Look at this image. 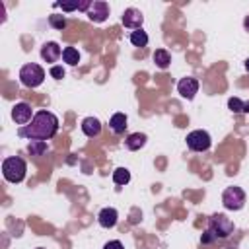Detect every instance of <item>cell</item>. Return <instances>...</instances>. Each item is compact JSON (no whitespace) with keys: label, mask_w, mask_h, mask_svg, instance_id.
<instances>
[{"label":"cell","mask_w":249,"mask_h":249,"mask_svg":"<svg viewBox=\"0 0 249 249\" xmlns=\"http://www.w3.org/2000/svg\"><path fill=\"white\" fill-rule=\"evenodd\" d=\"M58 130V119L54 113L51 111H37L35 117L31 119L29 124L21 126L18 130V134L21 138H29V140H51Z\"/></svg>","instance_id":"obj_1"},{"label":"cell","mask_w":249,"mask_h":249,"mask_svg":"<svg viewBox=\"0 0 249 249\" xmlns=\"http://www.w3.org/2000/svg\"><path fill=\"white\" fill-rule=\"evenodd\" d=\"M25 171H27V163L19 156H12L2 161V175L8 183H21L25 179Z\"/></svg>","instance_id":"obj_2"},{"label":"cell","mask_w":249,"mask_h":249,"mask_svg":"<svg viewBox=\"0 0 249 249\" xmlns=\"http://www.w3.org/2000/svg\"><path fill=\"white\" fill-rule=\"evenodd\" d=\"M43 80H45V70L39 64L29 62V64H23L19 68V82L25 88H37L43 84Z\"/></svg>","instance_id":"obj_3"},{"label":"cell","mask_w":249,"mask_h":249,"mask_svg":"<svg viewBox=\"0 0 249 249\" xmlns=\"http://www.w3.org/2000/svg\"><path fill=\"white\" fill-rule=\"evenodd\" d=\"M208 230L214 233L216 239H226L233 231V222L226 214H214L208 220Z\"/></svg>","instance_id":"obj_4"},{"label":"cell","mask_w":249,"mask_h":249,"mask_svg":"<svg viewBox=\"0 0 249 249\" xmlns=\"http://www.w3.org/2000/svg\"><path fill=\"white\" fill-rule=\"evenodd\" d=\"M222 204L226 210H241L245 206V191L241 187H228L222 193Z\"/></svg>","instance_id":"obj_5"},{"label":"cell","mask_w":249,"mask_h":249,"mask_svg":"<svg viewBox=\"0 0 249 249\" xmlns=\"http://www.w3.org/2000/svg\"><path fill=\"white\" fill-rule=\"evenodd\" d=\"M210 144H212V138L206 130L196 128V130H191L187 134V146L193 152H206L210 148Z\"/></svg>","instance_id":"obj_6"},{"label":"cell","mask_w":249,"mask_h":249,"mask_svg":"<svg viewBox=\"0 0 249 249\" xmlns=\"http://www.w3.org/2000/svg\"><path fill=\"white\" fill-rule=\"evenodd\" d=\"M35 115H33V111H31V105L29 103H25V101H19V103H16L14 107H12V119H14V123L16 124H29L31 123V119H33Z\"/></svg>","instance_id":"obj_7"},{"label":"cell","mask_w":249,"mask_h":249,"mask_svg":"<svg viewBox=\"0 0 249 249\" xmlns=\"http://www.w3.org/2000/svg\"><path fill=\"white\" fill-rule=\"evenodd\" d=\"M86 14H88V18H89L93 23H103V21L109 18V4L103 2V0H95V2H91L89 10H88Z\"/></svg>","instance_id":"obj_8"},{"label":"cell","mask_w":249,"mask_h":249,"mask_svg":"<svg viewBox=\"0 0 249 249\" xmlns=\"http://www.w3.org/2000/svg\"><path fill=\"white\" fill-rule=\"evenodd\" d=\"M123 25L128 27V29H142V23H144V16L140 10L136 8H126L123 12V18H121Z\"/></svg>","instance_id":"obj_9"},{"label":"cell","mask_w":249,"mask_h":249,"mask_svg":"<svg viewBox=\"0 0 249 249\" xmlns=\"http://www.w3.org/2000/svg\"><path fill=\"white\" fill-rule=\"evenodd\" d=\"M177 91L185 99H193L198 91V80L196 78H181L177 82Z\"/></svg>","instance_id":"obj_10"},{"label":"cell","mask_w":249,"mask_h":249,"mask_svg":"<svg viewBox=\"0 0 249 249\" xmlns=\"http://www.w3.org/2000/svg\"><path fill=\"white\" fill-rule=\"evenodd\" d=\"M58 56H62V49L58 47V43L47 41V43L41 47V58H43L45 62H56Z\"/></svg>","instance_id":"obj_11"},{"label":"cell","mask_w":249,"mask_h":249,"mask_svg":"<svg viewBox=\"0 0 249 249\" xmlns=\"http://www.w3.org/2000/svg\"><path fill=\"white\" fill-rule=\"evenodd\" d=\"M117 220H119V212H117L115 208H111V206L103 208V210L97 214V222H99V226H101V228H105V230L115 228Z\"/></svg>","instance_id":"obj_12"},{"label":"cell","mask_w":249,"mask_h":249,"mask_svg":"<svg viewBox=\"0 0 249 249\" xmlns=\"http://www.w3.org/2000/svg\"><path fill=\"white\" fill-rule=\"evenodd\" d=\"M82 132H84L86 136H89V138L97 136V134L101 132V123H99V119H95V117H86V119L82 121Z\"/></svg>","instance_id":"obj_13"},{"label":"cell","mask_w":249,"mask_h":249,"mask_svg":"<svg viewBox=\"0 0 249 249\" xmlns=\"http://www.w3.org/2000/svg\"><path fill=\"white\" fill-rule=\"evenodd\" d=\"M146 140H148V136L144 134V132H132V134H128L126 136V140H124V146L128 148V150H140L144 144H146Z\"/></svg>","instance_id":"obj_14"},{"label":"cell","mask_w":249,"mask_h":249,"mask_svg":"<svg viewBox=\"0 0 249 249\" xmlns=\"http://www.w3.org/2000/svg\"><path fill=\"white\" fill-rule=\"evenodd\" d=\"M126 115L124 113H115L111 119H109V128L115 132V134H123L124 128H126Z\"/></svg>","instance_id":"obj_15"},{"label":"cell","mask_w":249,"mask_h":249,"mask_svg":"<svg viewBox=\"0 0 249 249\" xmlns=\"http://www.w3.org/2000/svg\"><path fill=\"white\" fill-rule=\"evenodd\" d=\"M154 62H156L158 68L165 70V68L169 66V62H171V54H169L165 49H156V53H154Z\"/></svg>","instance_id":"obj_16"},{"label":"cell","mask_w":249,"mask_h":249,"mask_svg":"<svg viewBox=\"0 0 249 249\" xmlns=\"http://www.w3.org/2000/svg\"><path fill=\"white\" fill-rule=\"evenodd\" d=\"M62 60H64L66 64H70V66H76V64L80 62V53H78V49L66 47V49L62 51Z\"/></svg>","instance_id":"obj_17"},{"label":"cell","mask_w":249,"mask_h":249,"mask_svg":"<svg viewBox=\"0 0 249 249\" xmlns=\"http://www.w3.org/2000/svg\"><path fill=\"white\" fill-rule=\"evenodd\" d=\"M130 43L134 47H146L148 45V33L144 29H134L130 33Z\"/></svg>","instance_id":"obj_18"},{"label":"cell","mask_w":249,"mask_h":249,"mask_svg":"<svg viewBox=\"0 0 249 249\" xmlns=\"http://www.w3.org/2000/svg\"><path fill=\"white\" fill-rule=\"evenodd\" d=\"M130 181V171L126 167H117L113 171V183L115 185H126Z\"/></svg>","instance_id":"obj_19"},{"label":"cell","mask_w":249,"mask_h":249,"mask_svg":"<svg viewBox=\"0 0 249 249\" xmlns=\"http://www.w3.org/2000/svg\"><path fill=\"white\" fill-rule=\"evenodd\" d=\"M27 152L31 156H43L47 152V142H43V140H31L27 144Z\"/></svg>","instance_id":"obj_20"},{"label":"cell","mask_w":249,"mask_h":249,"mask_svg":"<svg viewBox=\"0 0 249 249\" xmlns=\"http://www.w3.org/2000/svg\"><path fill=\"white\" fill-rule=\"evenodd\" d=\"M228 107H230L231 113H243L245 101H241L239 97H230V99H228Z\"/></svg>","instance_id":"obj_21"},{"label":"cell","mask_w":249,"mask_h":249,"mask_svg":"<svg viewBox=\"0 0 249 249\" xmlns=\"http://www.w3.org/2000/svg\"><path fill=\"white\" fill-rule=\"evenodd\" d=\"M49 23L54 27V29H64L66 27V18L64 16H56V14H53V16H49Z\"/></svg>","instance_id":"obj_22"},{"label":"cell","mask_w":249,"mask_h":249,"mask_svg":"<svg viewBox=\"0 0 249 249\" xmlns=\"http://www.w3.org/2000/svg\"><path fill=\"white\" fill-rule=\"evenodd\" d=\"M49 72H51V76H53L54 80H62V78H64V68H62V66H53Z\"/></svg>","instance_id":"obj_23"},{"label":"cell","mask_w":249,"mask_h":249,"mask_svg":"<svg viewBox=\"0 0 249 249\" xmlns=\"http://www.w3.org/2000/svg\"><path fill=\"white\" fill-rule=\"evenodd\" d=\"M54 6H60L64 12H74V10H80V2H76V4H64V2H58V4H54Z\"/></svg>","instance_id":"obj_24"},{"label":"cell","mask_w":249,"mask_h":249,"mask_svg":"<svg viewBox=\"0 0 249 249\" xmlns=\"http://www.w3.org/2000/svg\"><path fill=\"white\" fill-rule=\"evenodd\" d=\"M103 249H124V245H123L119 239H111V241H107V243L103 245Z\"/></svg>","instance_id":"obj_25"},{"label":"cell","mask_w":249,"mask_h":249,"mask_svg":"<svg viewBox=\"0 0 249 249\" xmlns=\"http://www.w3.org/2000/svg\"><path fill=\"white\" fill-rule=\"evenodd\" d=\"M214 239H216V237H214V233H212L210 230H206V231L202 233V237H200V241H202V243H212Z\"/></svg>","instance_id":"obj_26"},{"label":"cell","mask_w":249,"mask_h":249,"mask_svg":"<svg viewBox=\"0 0 249 249\" xmlns=\"http://www.w3.org/2000/svg\"><path fill=\"white\" fill-rule=\"evenodd\" d=\"M243 27H245V31L249 33V16H247V18L243 19Z\"/></svg>","instance_id":"obj_27"},{"label":"cell","mask_w":249,"mask_h":249,"mask_svg":"<svg viewBox=\"0 0 249 249\" xmlns=\"http://www.w3.org/2000/svg\"><path fill=\"white\" fill-rule=\"evenodd\" d=\"M243 113H249V101H245V107H243Z\"/></svg>","instance_id":"obj_28"},{"label":"cell","mask_w":249,"mask_h":249,"mask_svg":"<svg viewBox=\"0 0 249 249\" xmlns=\"http://www.w3.org/2000/svg\"><path fill=\"white\" fill-rule=\"evenodd\" d=\"M245 70H247V72H249V58H247V60H245Z\"/></svg>","instance_id":"obj_29"},{"label":"cell","mask_w":249,"mask_h":249,"mask_svg":"<svg viewBox=\"0 0 249 249\" xmlns=\"http://www.w3.org/2000/svg\"><path fill=\"white\" fill-rule=\"evenodd\" d=\"M37 249H45V247H37Z\"/></svg>","instance_id":"obj_30"}]
</instances>
